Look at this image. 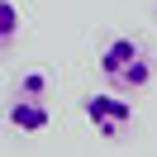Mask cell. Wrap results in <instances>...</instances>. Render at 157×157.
<instances>
[{
	"label": "cell",
	"instance_id": "cell-5",
	"mask_svg": "<svg viewBox=\"0 0 157 157\" xmlns=\"http://www.w3.org/2000/svg\"><path fill=\"white\" fill-rule=\"evenodd\" d=\"M43 90H48V76H43V71H29V76L19 81V90H14V95H33V100H43Z\"/></svg>",
	"mask_w": 157,
	"mask_h": 157
},
{
	"label": "cell",
	"instance_id": "cell-1",
	"mask_svg": "<svg viewBox=\"0 0 157 157\" xmlns=\"http://www.w3.org/2000/svg\"><path fill=\"white\" fill-rule=\"evenodd\" d=\"M100 76L109 81V90L119 95H133L152 81V57L138 38H109L105 52H100Z\"/></svg>",
	"mask_w": 157,
	"mask_h": 157
},
{
	"label": "cell",
	"instance_id": "cell-4",
	"mask_svg": "<svg viewBox=\"0 0 157 157\" xmlns=\"http://www.w3.org/2000/svg\"><path fill=\"white\" fill-rule=\"evenodd\" d=\"M19 38V5L14 0H0V52Z\"/></svg>",
	"mask_w": 157,
	"mask_h": 157
},
{
	"label": "cell",
	"instance_id": "cell-3",
	"mask_svg": "<svg viewBox=\"0 0 157 157\" xmlns=\"http://www.w3.org/2000/svg\"><path fill=\"white\" fill-rule=\"evenodd\" d=\"M5 119H10L19 133H43V128H48V105L33 100V95H14L10 109H5Z\"/></svg>",
	"mask_w": 157,
	"mask_h": 157
},
{
	"label": "cell",
	"instance_id": "cell-2",
	"mask_svg": "<svg viewBox=\"0 0 157 157\" xmlns=\"http://www.w3.org/2000/svg\"><path fill=\"white\" fill-rule=\"evenodd\" d=\"M81 114L95 124L100 138H124V128L133 124V105H128L119 90H90L81 100Z\"/></svg>",
	"mask_w": 157,
	"mask_h": 157
}]
</instances>
